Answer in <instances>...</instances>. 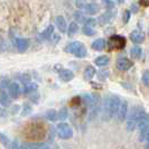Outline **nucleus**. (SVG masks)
I'll list each match as a JSON object with an SVG mask.
<instances>
[{
  "label": "nucleus",
  "instance_id": "35",
  "mask_svg": "<svg viewBox=\"0 0 149 149\" xmlns=\"http://www.w3.org/2000/svg\"><path fill=\"white\" fill-rule=\"evenodd\" d=\"M103 3H104V6L108 8L109 10H111L112 8L114 7V2H112V1H107V0H105V1H103Z\"/></svg>",
  "mask_w": 149,
  "mask_h": 149
},
{
  "label": "nucleus",
  "instance_id": "26",
  "mask_svg": "<svg viewBox=\"0 0 149 149\" xmlns=\"http://www.w3.org/2000/svg\"><path fill=\"white\" fill-rule=\"evenodd\" d=\"M82 31H83V34H85V35H88V36H93V35H95L94 28L89 27V26H83Z\"/></svg>",
  "mask_w": 149,
  "mask_h": 149
},
{
  "label": "nucleus",
  "instance_id": "11",
  "mask_svg": "<svg viewBox=\"0 0 149 149\" xmlns=\"http://www.w3.org/2000/svg\"><path fill=\"white\" fill-rule=\"evenodd\" d=\"M128 103L126 101H123L122 103H121V107H120L119 111L117 113V118L119 120L120 122L121 121H123V120H126V118H128Z\"/></svg>",
  "mask_w": 149,
  "mask_h": 149
},
{
  "label": "nucleus",
  "instance_id": "42",
  "mask_svg": "<svg viewBox=\"0 0 149 149\" xmlns=\"http://www.w3.org/2000/svg\"><path fill=\"white\" fill-rule=\"evenodd\" d=\"M148 35H149V30H148Z\"/></svg>",
  "mask_w": 149,
  "mask_h": 149
},
{
  "label": "nucleus",
  "instance_id": "23",
  "mask_svg": "<svg viewBox=\"0 0 149 149\" xmlns=\"http://www.w3.org/2000/svg\"><path fill=\"white\" fill-rule=\"evenodd\" d=\"M79 30V26L76 22H71L68 25V28H67V35L68 36H73L76 34V31Z\"/></svg>",
  "mask_w": 149,
  "mask_h": 149
},
{
  "label": "nucleus",
  "instance_id": "27",
  "mask_svg": "<svg viewBox=\"0 0 149 149\" xmlns=\"http://www.w3.org/2000/svg\"><path fill=\"white\" fill-rule=\"evenodd\" d=\"M37 89V84L36 83H31V84H28V85H25V89H24V93H30L33 91H36Z\"/></svg>",
  "mask_w": 149,
  "mask_h": 149
},
{
  "label": "nucleus",
  "instance_id": "32",
  "mask_svg": "<svg viewBox=\"0 0 149 149\" xmlns=\"http://www.w3.org/2000/svg\"><path fill=\"white\" fill-rule=\"evenodd\" d=\"M1 143H2V146L3 147H6V148H9V139H8L7 137H6V134H1Z\"/></svg>",
  "mask_w": 149,
  "mask_h": 149
},
{
  "label": "nucleus",
  "instance_id": "29",
  "mask_svg": "<svg viewBox=\"0 0 149 149\" xmlns=\"http://www.w3.org/2000/svg\"><path fill=\"white\" fill-rule=\"evenodd\" d=\"M141 80H142V83H143L146 86H149V70L143 72Z\"/></svg>",
  "mask_w": 149,
  "mask_h": 149
},
{
  "label": "nucleus",
  "instance_id": "40",
  "mask_svg": "<svg viewBox=\"0 0 149 149\" xmlns=\"http://www.w3.org/2000/svg\"><path fill=\"white\" fill-rule=\"evenodd\" d=\"M17 111H19V107H18V105H15L14 109H13V113H16Z\"/></svg>",
  "mask_w": 149,
  "mask_h": 149
},
{
  "label": "nucleus",
  "instance_id": "10",
  "mask_svg": "<svg viewBox=\"0 0 149 149\" xmlns=\"http://www.w3.org/2000/svg\"><path fill=\"white\" fill-rule=\"evenodd\" d=\"M83 97H84L85 103L90 107V109H94V108H97L99 99H97V97L95 95V94H85Z\"/></svg>",
  "mask_w": 149,
  "mask_h": 149
},
{
  "label": "nucleus",
  "instance_id": "20",
  "mask_svg": "<svg viewBox=\"0 0 149 149\" xmlns=\"http://www.w3.org/2000/svg\"><path fill=\"white\" fill-rule=\"evenodd\" d=\"M94 63L97 66H105L109 64V57L105 56V55H102V56H99L94 60Z\"/></svg>",
  "mask_w": 149,
  "mask_h": 149
},
{
  "label": "nucleus",
  "instance_id": "34",
  "mask_svg": "<svg viewBox=\"0 0 149 149\" xmlns=\"http://www.w3.org/2000/svg\"><path fill=\"white\" fill-rule=\"evenodd\" d=\"M129 19H130V11H129V10H126V11L123 13V22L127 24V22H129Z\"/></svg>",
  "mask_w": 149,
  "mask_h": 149
},
{
  "label": "nucleus",
  "instance_id": "1",
  "mask_svg": "<svg viewBox=\"0 0 149 149\" xmlns=\"http://www.w3.org/2000/svg\"><path fill=\"white\" fill-rule=\"evenodd\" d=\"M121 100L117 95H109L105 97L104 102H103V113L102 117L104 121H109L112 117H114V114H117L119 111L120 107H121Z\"/></svg>",
  "mask_w": 149,
  "mask_h": 149
},
{
  "label": "nucleus",
  "instance_id": "37",
  "mask_svg": "<svg viewBox=\"0 0 149 149\" xmlns=\"http://www.w3.org/2000/svg\"><path fill=\"white\" fill-rule=\"evenodd\" d=\"M75 5L77 6V8H80V9H84L85 5H86V2H85V1H76Z\"/></svg>",
  "mask_w": 149,
  "mask_h": 149
},
{
  "label": "nucleus",
  "instance_id": "4",
  "mask_svg": "<svg viewBox=\"0 0 149 149\" xmlns=\"http://www.w3.org/2000/svg\"><path fill=\"white\" fill-rule=\"evenodd\" d=\"M57 134L61 139H70L73 136V130L65 122H62L57 126Z\"/></svg>",
  "mask_w": 149,
  "mask_h": 149
},
{
  "label": "nucleus",
  "instance_id": "28",
  "mask_svg": "<svg viewBox=\"0 0 149 149\" xmlns=\"http://www.w3.org/2000/svg\"><path fill=\"white\" fill-rule=\"evenodd\" d=\"M68 116L67 113V109L66 108H62L60 111H58V119L60 120H65Z\"/></svg>",
  "mask_w": 149,
  "mask_h": 149
},
{
  "label": "nucleus",
  "instance_id": "13",
  "mask_svg": "<svg viewBox=\"0 0 149 149\" xmlns=\"http://www.w3.org/2000/svg\"><path fill=\"white\" fill-rule=\"evenodd\" d=\"M74 77V74L71 70H61L60 71V79L63 82H70Z\"/></svg>",
  "mask_w": 149,
  "mask_h": 149
},
{
  "label": "nucleus",
  "instance_id": "15",
  "mask_svg": "<svg viewBox=\"0 0 149 149\" xmlns=\"http://www.w3.org/2000/svg\"><path fill=\"white\" fill-rule=\"evenodd\" d=\"M55 22H56V26H57V28L60 29L61 33H65L67 31V25H66V20L62 17V16H57L56 18H55Z\"/></svg>",
  "mask_w": 149,
  "mask_h": 149
},
{
  "label": "nucleus",
  "instance_id": "33",
  "mask_svg": "<svg viewBox=\"0 0 149 149\" xmlns=\"http://www.w3.org/2000/svg\"><path fill=\"white\" fill-rule=\"evenodd\" d=\"M108 75H109V72H108V71H101V72H99V74H97V79H99L100 81H103V80H105V79L108 77Z\"/></svg>",
  "mask_w": 149,
  "mask_h": 149
},
{
  "label": "nucleus",
  "instance_id": "38",
  "mask_svg": "<svg viewBox=\"0 0 149 149\" xmlns=\"http://www.w3.org/2000/svg\"><path fill=\"white\" fill-rule=\"evenodd\" d=\"M131 8H132V13H138V5L137 3H132V6H131Z\"/></svg>",
  "mask_w": 149,
  "mask_h": 149
},
{
  "label": "nucleus",
  "instance_id": "8",
  "mask_svg": "<svg viewBox=\"0 0 149 149\" xmlns=\"http://www.w3.org/2000/svg\"><path fill=\"white\" fill-rule=\"evenodd\" d=\"M132 65H134L132 62L129 61L128 58H125V57L119 58L117 61V68L120 70V71H128V70H130L132 67Z\"/></svg>",
  "mask_w": 149,
  "mask_h": 149
},
{
  "label": "nucleus",
  "instance_id": "24",
  "mask_svg": "<svg viewBox=\"0 0 149 149\" xmlns=\"http://www.w3.org/2000/svg\"><path fill=\"white\" fill-rule=\"evenodd\" d=\"M86 53H88L86 52V47L82 44V46H81V47L75 52L74 55L76 56V57H79V58H83V57H85V56H86Z\"/></svg>",
  "mask_w": 149,
  "mask_h": 149
},
{
  "label": "nucleus",
  "instance_id": "30",
  "mask_svg": "<svg viewBox=\"0 0 149 149\" xmlns=\"http://www.w3.org/2000/svg\"><path fill=\"white\" fill-rule=\"evenodd\" d=\"M97 25V20L94 18H86V20L84 22V26H89V27H94Z\"/></svg>",
  "mask_w": 149,
  "mask_h": 149
},
{
  "label": "nucleus",
  "instance_id": "41",
  "mask_svg": "<svg viewBox=\"0 0 149 149\" xmlns=\"http://www.w3.org/2000/svg\"><path fill=\"white\" fill-rule=\"evenodd\" d=\"M147 141L149 142V132H148V136H147Z\"/></svg>",
  "mask_w": 149,
  "mask_h": 149
},
{
  "label": "nucleus",
  "instance_id": "19",
  "mask_svg": "<svg viewBox=\"0 0 149 149\" xmlns=\"http://www.w3.org/2000/svg\"><path fill=\"white\" fill-rule=\"evenodd\" d=\"M53 34H54V26H53V25H48V26L42 31L40 36H42V38H44V39H49V38L53 36Z\"/></svg>",
  "mask_w": 149,
  "mask_h": 149
},
{
  "label": "nucleus",
  "instance_id": "18",
  "mask_svg": "<svg viewBox=\"0 0 149 149\" xmlns=\"http://www.w3.org/2000/svg\"><path fill=\"white\" fill-rule=\"evenodd\" d=\"M82 46V43L81 42H72L71 44H68L65 47V52L71 53V54H75V52Z\"/></svg>",
  "mask_w": 149,
  "mask_h": 149
},
{
  "label": "nucleus",
  "instance_id": "7",
  "mask_svg": "<svg viewBox=\"0 0 149 149\" xmlns=\"http://www.w3.org/2000/svg\"><path fill=\"white\" fill-rule=\"evenodd\" d=\"M113 18H114V13L111 11V10H108V11H105L103 15L100 16V18H99V24H100L101 26L108 25V24H110V22L113 20Z\"/></svg>",
  "mask_w": 149,
  "mask_h": 149
},
{
  "label": "nucleus",
  "instance_id": "21",
  "mask_svg": "<svg viewBox=\"0 0 149 149\" xmlns=\"http://www.w3.org/2000/svg\"><path fill=\"white\" fill-rule=\"evenodd\" d=\"M0 103L3 105V107H7L10 103V100H9V95L6 93L5 90L1 91V94H0Z\"/></svg>",
  "mask_w": 149,
  "mask_h": 149
},
{
  "label": "nucleus",
  "instance_id": "25",
  "mask_svg": "<svg viewBox=\"0 0 149 149\" xmlns=\"http://www.w3.org/2000/svg\"><path fill=\"white\" fill-rule=\"evenodd\" d=\"M46 118L49 121H55L56 119H58V113L55 110H48L46 112Z\"/></svg>",
  "mask_w": 149,
  "mask_h": 149
},
{
  "label": "nucleus",
  "instance_id": "14",
  "mask_svg": "<svg viewBox=\"0 0 149 149\" xmlns=\"http://www.w3.org/2000/svg\"><path fill=\"white\" fill-rule=\"evenodd\" d=\"M105 40L103 38H97L95 39L94 42H92V44H91V47H92V49H94V51H102V49H104L105 48Z\"/></svg>",
  "mask_w": 149,
  "mask_h": 149
},
{
  "label": "nucleus",
  "instance_id": "22",
  "mask_svg": "<svg viewBox=\"0 0 149 149\" xmlns=\"http://www.w3.org/2000/svg\"><path fill=\"white\" fill-rule=\"evenodd\" d=\"M130 54H131V56L134 58H140L142 54V49L140 47H138V46H134V47H132L130 49Z\"/></svg>",
  "mask_w": 149,
  "mask_h": 149
},
{
  "label": "nucleus",
  "instance_id": "16",
  "mask_svg": "<svg viewBox=\"0 0 149 149\" xmlns=\"http://www.w3.org/2000/svg\"><path fill=\"white\" fill-rule=\"evenodd\" d=\"M84 11L88 15H94L99 11V6L94 2H86L85 7H84Z\"/></svg>",
  "mask_w": 149,
  "mask_h": 149
},
{
  "label": "nucleus",
  "instance_id": "31",
  "mask_svg": "<svg viewBox=\"0 0 149 149\" xmlns=\"http://www.w3.org/2000/svg\"><path fill=\"white\" fill-rule=\"evenodd\" d=\"M74 18L76 19V22H85V20H86V18H85V17H84V16H83L80 11L75 13Z\"/></svg>",
  "mask_w": 149,
  "mask_h": 149
},
{
  "label": "nucleus",
  "instance_id": "2",
  "mask_svg": "<svg viewBox=\"0 0 149 149\" xmlns=\"http://www.w3.org/2000/svg\"><path fill=\"white\" fill-rule=\"evenodd\" d=\"M139 110L140 108H134L130 113L128 114V118H127V130L129 132L134 131V128L138 126V114H139Z\"/></svg>",
  "mask_w": 149,
  "mask_h": 149
},
{
  "label": "nucleus",
  "instance_id": "39",
  "mask_svg": "<svg viewBox=\"0 0 149 149\" xmlns=\"http://www.w3.org/2000/svg\"><path fill=\"white\" fill-rule=\"evenodd\" d=\"M139 5H141V6H143V7H147V6H149V1L148 2H147V1H140Z\"/></svg>",
  "mask_w": 149,
  "mask_h": 149
},
{
  "label": "nucleus",
  "instance_id": "36",
  "mask_svg": "<svg viewBox=\"0 0 149 149\" xmlns=\"http://www.w3.org/2000/svg\"><path fill=\"white\" fill-rule=\"evenodd\" d=\"M31 146H33V145H30V143H22L20 146H18L16 149H30Z\"/></svg>",
  "mask_w": 149,
  "mask_h": 149
},
{
  "label": "nucleus",
  "instance_id": "3",
  "mask_svg": "<svg viewBox=\"0 0 149 149\" xmlns=\"http://www.w3.org/2000/svg\"><path fill=\"white\" fill-rule=\"evenodd\" d=\"M109 49H122L126 46V38L120 35H113L108 40Z\"/></svg>",
  "mask_w": 149,
  "mask_h": 149
},
{
  "label": "nucleus",
  "instance_id": "17",
  "mask_svg": "<svg viewBox=\"0 0 149 149\" xmlns=\"http://www.w3.org/2000/svg\"><path fill=\"white\" fill-rule=\"evenodd\" d=\"M95 68L94 66H92V65H88V66L85 67V70H84V79L86 80V81H91L92 79H93V76L95 75Z\"/></svg>",
  "mask_w": 149,
  "mask_h": 149
},
{
  "label": "nucleus",
  "instance_id": "9",
  "mask_svg": "<svg viewBox=\"0 0 149 149\" xmlns=\"http://www.w3.org/2000/svg\"><path fill=\"white\" fill-rule=\"evenodd\" d=\"M130 39H131V42L134 44H140L145 39V34L140 30H134L130 34Z\"/></svg>",
  "mask_w": 149,
  "mask_h": 149
},
{
  "label": "nucleus",
  "instance_id": "5",
  "mask_svg": "<svg viewBox=\"0 0 149 149\" xmlns=\"http://www.w3.org/2000/svg\"><path fill=\"white\" fill-rule=\"evenodd\" d=\"M147 127H149V114L140 108L138 114V128L139 130H142Z\"/></svg>",
  "mask_w": 149,
  "mask_h": 149
},
{
  "label": "nucleus",
  "instance_id": "6",
  "mask_svg": "<svg viewBox=\"0 0 149 149\" xmlns=\"http://www.w3.org/2000/svg\"><path fill=\"white\" fill-rule=\"evenodd\" d=\"M16 48L18 49L19 53H24L27 51L28 46H29V40L26 38H16L15 39Z\"/></svg>",
  "mask_w": 149,
  "mask_h": 149
},
{
  "label": "nucleus",
  "instance_id": "12",
  "mask_svg": "<svg viewBox=\"0 0 149 149\" xmlns=\"http://www.w3.org/2000/svg\"><path fill=\"white\" fill-rule=\"evenodd\" d=\"M8 91H9V94L13 99H17L19 97V93H20V88L18 85V83H11L8 85Z\"/></svg>",
  "mask_w": 149,
  "mask_h": 149
}]
</instances>
